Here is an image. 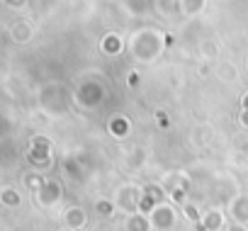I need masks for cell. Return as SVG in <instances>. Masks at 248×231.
Listing matches in <instances>:
<instances>
[{
	"mask_svg": "<svg viewBox=\"0 0 248 231\" xmlns=\"http://www.w3.org/2000/svg\"><path fill=\"white\" fill-rule=\"evenodd\" d=\"M173 221H175V214H173V209L170 207H156L154 212H151V224L156 226V229H168V226H173Z\"/></svg>",
	"mask_w": 248,
	"mask_h": 231,
	"instance_id": "cell-1",
	"label": "cell"
},
{
	"mask_svg": "<svg viewBox=\"0 0 248 231\" xmlns=\"http://www.w3.org/2000/svg\"><path fill=\"white\" fill-rule=\"evenodd\" d=\"M231 214L236 221H248V197H238L231 204Z\"/></svg>",
	"mask_w": 248,
	"mask_h": 231,
	"instance_id": "cell-2",
	"label": "cell"
},
{
	"mask_svg": "<svg viewBox=\"0 0 248 231\" xmlns=\"http://www.w3.org/2000/svg\"><path fill=\"white\" fill-rule=\"evenodd\" d=\"M66 219H68V224H71V226H80V224L85 221V214H83L80 209H71V212L66 214Z\"/></svg>",
	"mask_w": 248,
	"mask_h": 231,
	"instance_id": "cell-3",
	"label": "cell"
},
{
	"mask_svg": "<svg viewBox=\"0 0 248 231\" xmlns=\"http://www.w3.org/2000/svg\"><path fill=\"white\" fill-rule=\"evenodd\" d=\"M149 226H146V221H144V216H134L132 221H129V231H146Z\"/></svg>",
	"mask_w": 248,
	"mask_h": 231,
	"instance_id": "cell-4",
	"label": "cell"
},
{
	"mask_svg": "<svg viewBox=\"0 0 248 231\" xmlns=\"http://www.w3.org/2000/svg\"><path fill=\"white\" fill-rule=\"evenodd\" d=\"M221 224V216L214 212V214H207V229H217Z\"/></svg>",
	"mask_w": 248,
	"mask_h": 231,
	"instance_id": "cell-5",
	"label": "cell"
},
{
	"mask_svg": "<svg viewBox=\"0 0 248 231\" xmlns=\"http://www.w3.org/2000/svg\"><path fill=\"white\" fill-rule=\"evenodd\" d=\"M3 202L5 204H17V195L15 192H3Z\"/></svg>",
	"mask_w": 248,
	"mask_h": 231,
	"instance_id": "cell-6",
	"label": "cell"
},
{
	"mask_svg": "<svg viewBox=\"0 0 248 231\" xmlns=\"http://www.w3.org/2000/svg\"><path fill=\"white\" fill-rule=\"evenodd\" d=\"M229 231H246V229H241V226H233V229H229Z\"/></svg>",
	"mask_w": 248,
	"mask_h": 231,
	"instance_id": "cell-7",
	"label": "cell"
}]
</instances>
